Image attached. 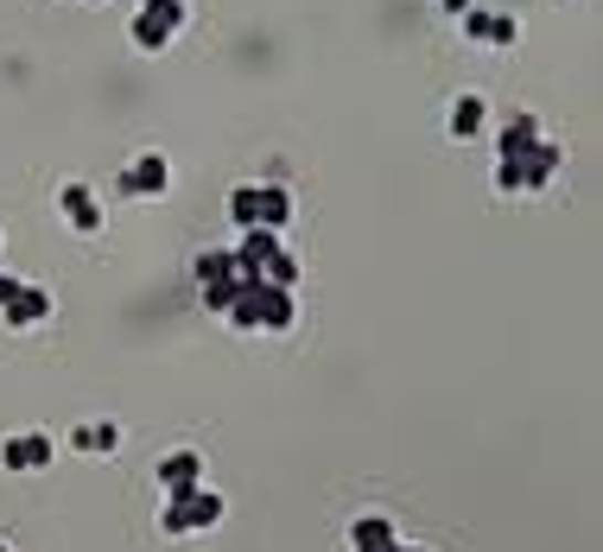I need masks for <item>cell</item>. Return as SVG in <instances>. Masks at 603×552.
Returning a JSON list of instances; mask_svg holds the SVG:
<instances>
[{
    "instance_id": "cell-6",
    "label": "cell",
    "mask_w": 603,
    "mask_h": 552,
    "mask_svg": "<svg viewBox=\"0 0 603 552\" xmlns=\"http://www.w3.org/2000/svg\"><path fill=\"white\" fill-rule=\"evenodd\" d=\"M235 267H242V279H261V267L279 254V229H242V242H235Z\"/></svg>"
},
{
    "instance_id": "cell-18",
    "label": "cell",
    "mask_w": 603,
    "mask_h": 552,
    "mask_svg": "<svg viewBox=\"0 0 603 552\" xmlns=\"http://www.w3.org/2000/svg\"><path fill=\"white\" fill-rule=\"evenodd\" d=\"M191 274H198V286H216V279H235L242 267H235V254H229V248H210V254H198V267H191Z\"/></svg>"
},
{
    "instance_id": "cell-3",
    "label": "cell",
    "mask_w": 603,
    "mask_h": 552,
    "mask_svg": "<svg viewBox=\"0 0 603 552\" xmlns=\"http://www.w3.org/2000/svg\"><path fill=\"white\" fill-rule=\"evenodd\" d=\"M172 191V159L166 152H140L121 172V198H166Z\"/></svg>"
},
{
    "instance_id": "cell-13",
    "label": "cell",
    "mask_w": 603,
    "mask_h": 552,
    "mask_svg": "<svg viewBox=\"0 0 603 552\" xmlns=\"http://www.w3.org/2000/svg\"><path fill=\"white\" fill-rule=\"evenodd\" d=\"M71 452L115 457V452H121V426H115V420H89V426H76V432H71Z\"/></svg>"
},
{
    "instance_id": "cell-1",
    "label": "cell",
    "mask_w": 603,
    "mask_h": 552,
    "mask_svg": "<svg viewBox=\"0 0 603 552\" xmlns=\"http://www.w3.org/2000/svg\"><path fill=\"white\" fill-rule=\"evenodd\" d=\"M178 25H184V0H140V13H134V45L166 51L178 39Z\"/></svg>"
},
{
    "instance_id": "cell-16",
    "label": "cell",
    "mask_w": 603,
    "mask_h": 552,
    "mask_svg": "<svg viewBox=\"0 0 603 552\" xmlns=\"http://www.w3.org/2000/svg\"><path fill=\"white\" fill-rule=\"evenodd\" d=\"M293 223V191L286 184H261V223L254 229H286Z\"/></svg>"
},
{
    "instance_id": "cell-24",
    "label": "cell",
    "mask_w": 603,
    "mask_h": 552,
    "mask_svg": "<svg viewBox=\"0 0 603 552\" xmlns=\"http://www.w3.org/2000/svg\"><path fill=\"white\" fill-rule=\"evenodd\" d=\"M394 552H432V546H406V540H401V546H394Z\"/></svg>"
},
{
    "instance_id": "cell-9",
    "label": "cell",
    "mask_w": 603,
    "mask_h": 552,
    "mask_svg": "<svg viewBox=\"0 0 603 552\" xmlns=\"http://www.w3.org/2000/svg\"><path fill=\"white\" fill-rule=\"evenodd\" d=\"M254 305H261V330H293L299 325V299L286 293V286H254Z\"/></svg>"
},
{
    "instance_id": "cell-7",
    "label": "cell",
    "mask_w": 603,
    "mask_h": 552,
    "mask_svg": "<svg viewBox=\"0 0 603 552\" xmlns=\"http://www.w3.org/2000/svg\"><path fill=\"white\" fill-rule=\"evenodd\" d=\"M159 482H166V502H184V496L203 482V457H198V452L159 457Z\"/></svg>"
},
{
    "instance_id": "cell-12",
    "label": "cell",
    "mask_w": 603,
    "mask_h": 552,
    "mask_svg": "<svg viewBox=\"0 0 603 552\" xmlns=\"http://www.w3.org/2000/svg\"><path fill=\"white\" fill-rule=\"evenodd\" d=\"M540 140H547V134H540V115H515V121L496 134V152H503V159H528Z\"/></svg>"
},
{
    "instance_id": "cell-19",
    "label": "cell",
    "mask_w": 603,
    "mask_h": 552,
    "mask_svg": "<svg viewBox=\"0 0 603 552\" xmlns=\"http://www.w3.org/2000/svg\"><path fill=\"white\" fill-rule=\"evenodd\" d=\"M261 279H267V286H286V293H293V286H299V254H286V248H279L274 261L261 267Z\"/></svg>"
},
{
    "instance_id": "cell-17",
    "label": "cell",
    "mask_w": 603,
    "mask_h": 552,
    "mask_svg": "<svg viewBox=\"0 0 603 552\" xmlns=\"http://www.w3.org/2000/svg\"><path fill=\"white\" fill-rule=\"evenodd\" d=\"M229 223L235 229L261 223V184H235V191H229Z\"/></svg>"
},
{
    "instance_id": "cell-2",
    "label": "cell",
    "mask_w": 603,
    "mask_h": 552,
    "mask_svg": "<svg viewBox=\"0 0 603 552\" xmlns=\"http://www.w3.org/2000/svg\"><path fill=\"white\" fill-rule=\"evenodd\" d=\"M51 457H57V438H51V432H7V438H0V470H13V477L45 470Z\"/></svg>"
},
{
    "instance_id": "cell-8",
    "label": "cell",
    "mask_w": 603,
    "mask_h": 552,
    "mask_svg": "<svg viewBox=\"0 0 603 552\" xmlns=\"http://www.w3.org/2000/svg\"><path fill=\"white\" fill-rule=\"evenodd\" d=\"M483 121H489V102H483L477 89H464V96L452 102V115H445V134L470 147V140H483Z\"/></svg>"
},
{
    "instance_id": "cell-22",
    "label": "cell",
    "mask_w": 603,
    "mask_h": 552,
    "mask_svg": "<svg viewBox=\"0 0 603 552\" xmlns=\"http://www.w3.org/2000/svg\"><path fill=\"white\" fill-rule=\"evenodd\" d=\"M20 286H25V279H13V274H0V305L13 299V293H20Z\"/></svg>"
},
{
    "instance_id": "cell-20",
    "label": "cell",
    "mask_w": 603,
    "mask_h": 552,
    "mask_svg": "<svg viewBox=\"0 0 603 552\" xmlns=\"http://www.w3.org/2000/svg\"><path fill=\"white\" fill-rule=\"evenodd\" d=\"M496 191H503V198L528 191V172H521V159H496Z\"/></svg>"
},
{
    "instance_id": "cell-15",
    "label": "cell",
    "mask_w": 603,
    "mask_h": 552,
    "mask_svg": "<svg viewBox=\"0 0 603 552\" xmlns=\"http://www.w3.org/2000/svg\"><path fill=\"white\" fill-rule=\"evenodd\" d=\"M184 514H191V533H210L216 528V521H223V496H216V489H191V496H184Z\"/></svg>"
},
{
    "instance_id": "cell-5",
    "label": "cell",
    "mask_w": 603,
    "mask_h": 552,
    "mask_svg": "<svg viewBox=\"0 0 603 552\" xmlns=\"http://www.w3.org/2000/svg\"><path fill=\"white\" fill-rule=\"evenodd\" d=\"M57 210H64V223H71L76 235H96L102 229V203L83 178H64V184H57Z\"/></svg>"
},
{
    "instance_id": "cell-21",
    "label": "cell",
    "mask_w": 603,
    "mask_h": 552,
    "mask_svg": "<svg viewBox=\"0 0 603 552\" xmlns=\"http://www.w3.org/2000/svg\"><path fill=\"white\" fill-rule=\"evenodd\" d=\"M159 533H172V540H184V533H191V514H184V502H166V508H159Z\"/></svg>"
},
{
    "instance_id": "cell-10",
    "label": "cell",
    "mask_w": 603,
    "mask_h": 552,
    "mask_svg": "<svg viewBox=\"0 0 603 552\" xmlns=\"http://www.w3.org/2000/svg\"><path fill=\"white\" fill-rule=\"evenodd\" d=\"M0 318H7V330H32L51 318V293H39V286H20L13 299L0 305Z\"/></svg>"
},
{
    "instance_id": "cell-4",
    "label": "cell",
    "mask_w": 603,
    "mask_h": 552,
    "mask_svg": "<svg viewBox=\"0 0 603 552\" xmlns=\"http://www.w3.org/2000/svg\"><path fill=\"white\" fill-rule=\"evenodd\" d=\"M464 39H470V45L515 51L521 45V20H515V13H483V7H470V13H464Z\"/></svg>"
},
{
    "instance_id": "cell-25",
    "label": "cell",
    "mask_w": 603,
    "mask_h": 552,
    "mask_svg": "<svg viewBox=\"0 0 603 552\" xmlns=\"http://www.w3.org/2000/svg\"><path fill=\"white\" fill-rule=\"evenodd\" d=\"M0 552H13V546H7V540H0Z\"/></svg>"
},
{
    "instance_id": "cell-23",
    "label": "cell",
    "mask_w": 603,
    "mask_h": 552,
    "mask_svg": "<svg viewBox=\"0 0 603 552\" xmlns=\"http://www.w3.org/2000/svg\"><path fill=\"white\" fill-rule=\"evenodd\" d=\"M438 7H445L452 20H464V13H470V0H438Z\"/></svg>"
},
{
    "instance_id": "cell-14",
    "label": "cell",
    "mask_w": 603,
    "mask_h": 552,
    "mask_svg": "<svg viewBox=\"0 0 603 552\" xmlns=\"http://www.w3.org/2000/svg\"><path fill=\"white\" fill-rule=\"evenodd\" d=\"M559 166H565V147H559V140H540V147L521 159V172H528V191H547Z\"/></svg>"
},
{
    "instance_id": "cell-11",
    "label": "cell",
    "mask_w": 603,
    "mask_h": 552,
    "mask_svg": "<svg viewBox=\"0 0 603 552\" xmlns=\"http://www.w3.org/2000/svg\"><path fill=\"white\" fill-rule=\"evenodd\" d=\"M401 546V533L388 514H356L350 521V552H394Z\"/></svg>"
}]
</instances>
